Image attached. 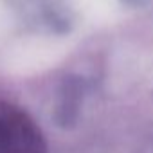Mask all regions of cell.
<instances>
[{
    "label": "cell",
    "mask_w": 153,
    "mask_h": 153,
    "mask_svg": "<svg viewBox=\"0 0 153 153\" xmlns=\"http://www.w3.org/2000/svg\"><path fill=\"white\" fill-rule=\"evenodd\" d=\"M45 139L22 108L0 101V153H45Z\"/></svg>",
    "instance_id": "cell-1"
}]
</instances>
